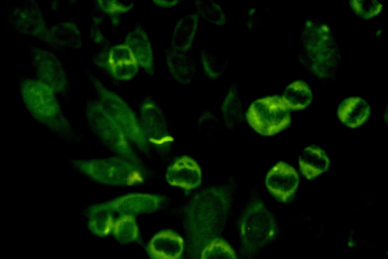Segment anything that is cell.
I'll return each instance as SVG.
<instances>
[{"label": "cell", "mask_w": 388, "mask_h": 259, "mask_svg": "<svg viewBox=\"0 0 388 259\" xmlns=\"http://www.w3.org/2000/svg\"><path fill=\"white\" fill-rule=\"evenodd\" d=\"M229 187L204 189L186 204L183 217L189 259H199L203 247L220 237L231 210L232 195Z\"/></svg>", "instance_id": "cell-1"}, {"label": "cell", "mask_w": 388, "mask_h": 259, "mask_svg": "<svg viewBox=\"0 0 388 259\" xmlns=\"http://www.w3.org/2000/svg\"><path fill=\"white\" fill-rule=\"evenodd\" d=\"M20 90L26 109L37 122L73 145L84 141V135L74 127L52 88L36 78L24 77L20 81Z\"/></svg>", "instance_id": "cell-2"}, {"label": "cell", "mask_w": 388, "mask_h": 259, "mask_svg": "<svg viewBox=\"0 0 388 259\" xmlns=\"http://www.w3.org/2000/svg\"><path fill=\"white\" fill-rule=\"evenodd\" d=\"M298 58L301 63L322 81L334 78L341 53L331 28L317 19H308L300 34Z\"/></svg>", "instance_id": "cell-3"}, {"label": "cell", "mask_w": 388, "mask_h": 259, "mask_svg": "<svg viewBox=\"0 0 388 259\" xmlns=\"http://www.w3.org/2000/svg\"><path fill=\"white\" fill-rule=\"evenodd\" d=\"M69 166L90 181L110 187H130L143 183L151 176L145 164L113 155L100 158H69Z\"/></svg>", "instance_id": "cell-4"}, {"label": "cell", "mask_w": 388, "mask_h": 259, "mask_svg": "<svg viewBox=\"0 0 388 259\" xmlns=\"http://www.w3.org/2000/svg\"><path fill=\"white\" fill-rule=\"evenodd\" d=\"M241 259H256L279 234L274 215L258 196H252L237 220Z\"/></svg>", "instance_id": "cell-5"}, {"label": "cell", "mask_w": 388, "mask_h": 259, "mask_svg": "<svg viewBox=\"0 0 388 259\" xmlns=\"http://www.w3.org/2000/svg\"><path fill=\"white\" fill-rule=\"evenodd\" d=\"M93 85L96 100L115 120L136 151L147 156L151 149L144 137L138 116L126 101L116 92L107 88L94 75L87 72Z\"/></svg>", "instance_id": "cell-6"}, {"label": "cell", "mask_w": 388, "mask_h": 259, "mask_svg": "<svg viewBox=\"0 0 388 259\" xmlns=\"http://www.w3.org/2000/svg\"><path fill=\"white\" fill-rule=\"evenodd\" d=\"M84 113L89 130L104 147L114 155L144 164L122 130L96 98L86 103Z\"/></svg>", "instance_id": "cell-7"}, {"label": "cell", "mask_w": 388, "mask_h": 259, "mask_svg": "<svg viewBox=\"0 0 388 259\" xmlns=\"http://www.w3.org/2000/svg\"><path fill=\"white\" fill-rule=\"evenodd\" d=\"M138 117L151 149L163 160L169 159L174 139L170 133L165 113L152 96L148 95L141 101Z\"/></svg>", "instance_id": "cell-8"}, {"label": "cell", "mask_w": 388, "mask_h": 259, "mask_svg": "<svg viewBox=\"0 0 388 259\" xmlns=\"http://www.w3.org/2000/svg\"><path fill=\"white\" fill-rule=\"evenodd\" d=\"M246 118L249 125L263 136H272L286 128L291 121L290 109L281 97L267 96L250 105Z\"/></svg>", "instance_id": "cell-9"}, {"label": "cell", "mask_w": 388, "mask_h": 259, "mask_svg": "<svg viewBox=\"0 0 388 259\" xmlns=\"http://www.w3.org/2000/svg\"><path fill=\"white\" fill-rule=\"evenodd\" d=\"M31 56L36 78L56 93L67 96L70 85L67 74L58 57L49 50L36 47L31 48Z\"/></svg>", "instance_id": "cell-10"}, {"label": "cell", "mask_w": 388, "mask_h": 259, "mask_svg": "<svg viewBox=\"0 0 388 259\" xmlns=\"http://www.w3.org/2000/svg\"><path fill=\"white\" fill-rule=\"evenodd\" d=\"M8 16L10 23L18 31L41 40L48 28L41 9L33 1H21L12 6Z\"/></svg>", "instance_id": "cell-11"}, {"label": "cell", "mask_w": 388, "mask_h": 259, "mask_svg": "<svg viewBox=\"0 0 388 259\" xmlns=\"http://www.w3.org/2000/svg\"><path fill=\"white\" fill-rule=\"evenodd\" d=\"M107 202L116 215L135 217L156 211L164 204L165 197L156 194L133 192L118 196Z\"/></svg>", "instance_id": "cell-12"}, {"label": "cell", "mask_w": 388, "mask_h": 259, "mask_svg": "<svg viewBox=\"0 0 388 259\" xmlns=\"http://www.w3.org/2000/svg\"><path fill=\"white\" fill-rule=\"evenodd\" d=\"M165 177L169 185L187 192L200 185L202 172L200 165L194 159L183 155L171 161L166 168Z\"/></svg>", "instance_id": "cell-13"}, {"label": "cell", "mask_w": 388, "mask_h": 259, "mask_svg": "<svg viewBox=\"0 0 388 259\" xmlns=\"http://www.w3.org/2000/svg\"><path fill=\"white\" fill-rule=\"evenodd\" d=\"M299 182L296 170L283 162H279L273 166L265 179V185L268 191L282 202L292 199L297 189Z\"/></svg>", "instance_id": "cell-14"}, {"label": "cell", "mask_w": 388, "mask_h": 259, "mask_svg": "<svg viewBox=\"0 0 388 259\" xmlns=\"http://www.w3.org/2000/svg\"><path fill=\"white\" fill-rule=\"evenodd\" d=\"M185 246L184 239L179 234L166 229L151 238L147 250L150 259H181Z\"/></svg>", "instance_id": "cell-15"}, {"label": "cell", "mask_w": 388, "mask_h": 259, "mask_svg": "<svg viewBox=\"0 0 388 259\" xmlns=\"http://www.w3.org/2000/svg\"><path fill=\"white\" fill-rule=\"evenodd\" d=\"M130 50L137 63L147 74L153 76L155 61L149 35L140 23L136 22L133 28L126 34L124 42Z\"/></svg>", "instance_id": "cell-16"}, {"label": "cell", "mask_w": 388, "mask_h": 259, "mask_svg": "<svg viewBox=\"0 0 388 259\" xmlns=\"http://www.w3.org/2000/svg\"><path fill=\"white\" fill-rule=\"evenodd\" d=\"M138 66L131 52L124 44L112 46L106 70L113 77L119 80H129L137 74Z\"/></svg>", "instance_id": "cell-17"}, {"label": "cell", "mask_w": 388, "mask_h": 259, "mask_svg": "<svg viewBox=\"0 0 388 259\" xmlns=\"http://www.w3.org/2000/svg\"><path fill=\"white\" fill-rule=\"evenodd\" d=\"M42 40L56 49H76L82 45L80 31L72 21L60 22L48 28Z\"/></svg>", "instance_id": "cell-18"}, {"label": "cell", "mask_w": 388, "mask_h": 259, "mask_svg": "<svg viewBox=\"0 0 388 259\" xmlns=\"http://www.w3.org/2000/svg\"><path fill=\"white\" fill-rule=\"evenodd\" d=\"M88 230L92 234L105 237L112 234L116 215L107 201L93 203L83 211Z\"/></svg>", "instance_id": "cell-19"}, {"label": "cell", "mask_w": 388, "mask_h": 259, "mask_svg": "<svg viewBox=\"0 0 388 259\" xmlns=\"http://www.w3.org/2000/svg\"><path fill=\"white\" fill-rule=\"evenodd\" d=\"M168 70L178 83L188 84L192 81L196 71L193 59L186 52H181L170 46L164 49Z\"/></svg>", "instance_id": "cell-20"}, {"label": "cell", "mask_w": 388, "mask_h": 259, "mask_svg": "<svg viewBox=\"0 0 388 259\" xmlns=\"http://www.w3.org/2000/svg\"><path fill=\"white\" fill-rule=\"evenodd\" d=\"M370 114V107L368 103L359 97L346 99L340 104L337 116L346 125L355 128L363 124Z\"/></svg>", "instance_id": "cell-21"}, {"label": "cell", "mask_w": 388, "mask_h": 259, "mask_svg": "<svg viewBox=\"0 0 388 259\" xmlns=\"http://www.w3.org/2000/svg\"><path fill=\"white\" fill-rule=\"evenodd\" d=\"M199 22V15L189 13L176 23L171 37L170 47L176 50L187 52L196 36Z\"/></svg>", "instance_id": "cell-22"}, {"label": "cell", "mask_w": 388, "mask_h": 259, "mask_svg": "<svg viewBox=\"0 0 388 259\" xmlns=\"http://www.w3.org/2000/svg\"><path fill=\"white\" fill-rule=\"evenodd\" d=\"M299 164L302 174L307 179H312L328 169L329 160L321 149L309 146L300 155Z\"/></svg>", "instance_id": "cell-23"}, {"label": "cell", "mask_w": 388, "mask_h": 259, "mask_svg": "<svg viewBox=\"0 0 388 259\" xmlns=\"http://www.w3.org/2000/svg\"><path fill=\"white\" fill-rule=\"evenodd\" d=\"M281 98L290 110H301L310 104L313 94L306 82L299 80L286 87Z\"/></svg>", "instance_id": "cell-24"}, {"label": "cell", "mask_w": 388, "mask_h": 259, "mask_svg": "<svg viewBox=\"0 0 388 259\" xmlns=\"http://www.w3.org/2000/svg\"><path fill=\"white\" fill-rule=\"evenodd\" d=\"M225 123L235 125L242 120L243 109L237 84L232 83L229 87L221 105Z\"/></svg>", "instance_id": "cell-25"}, {"label": "cell", "mask_w": 388, "mask_h": 259, "mask_svg": "<svg viewBox=\"0 0 388 259\" xmlns=\"http://www.w3.org/2000/svg\"><path fill=\"white\" fill-rule=\"evenodd\" d=\"M112 234L118 242L123 244L137 240L139 229L135 217L129 214L116 215Z\"/></svg>", "instance_id": "cell-26"}, {"label": "cell", "mask_w": 388, "mask_h": 259, "mask_svg": "<svg viewBox=\"0 0 388 259\" xmlns=\"http://www.w3.org/2000/svg\"><path fill=\"white\" fill-rule=\"evenodd\" d=\"M199 259H238L230 244L221 237L208 242L202 248Z\"/></svg>", "instance_id": "cell-27"}, {"label": "cell", "mask_w": 388, "mask_h": 259, "mask_svg": "<svg viewBox=\"0 0 388 259\" xmlns=\"http://www.w3.org/2000/svg\"><path fill=\"white\" fill-rule=\"evenodd\" d=\"M200 59L205 74L213 80L221 76L228 64L227 60L218 58L214 53L206 49L200 51Z\"/></svg>", "instance_id": "cell-28"}, {"label": "cell", "mask_w": 388, "mask_h": 259, "mask_svg": "<svg viewBox=\"0 0 388 259\" xmlns=\"http://www.w3.org/2000/svg\"><path fill=\"white\" fill-rule=\"evenodd\" d=\"M197 13L208 21L219 26L226 23V16L222 8L213 1L195 2Z\"/></svg>", "instance_id": "cell-29"}, {"label": "cell", "mask_w": 388, "mask_h": 259, "mask_svg": "<svg viewBox=\"0 0 388 259\" xmlns=\"http://www.w3.org/2000/svg\"><path fill=\"white\" fill-rule=\"evenodd\" d=\"M354 12L364 19L370 18L380 13L382 6L376 1L354 0L349 2Z\"/></svg>", "instance_id": "cell-30"}, {"label": "cell", "mask_w": 388, "mask_h": 259, "mask_svg": "<svg viewBox=\"0 0 388 259\" xmlns=\"http://www.w3.org/2000/svg\"><path fill=\"white\" fill-rule=\"evenodd\" d=\"M99 4L111 17H119L123 13L131 10L135 5L134 1H98Z\"/></svg>", "instance_id": "cell-31"}, {"label": "cell", "mask_w": 388, "mask_h": 259, "mask_svg": "<svg viewBox=\"0 0 388 259\" xmlns=\"http://www.w3.org/2000/svg\"><path fill=\"white\" fill-rule=\"evenodd\" d=\"M247 17L248 21L246 26L249 31L252 32L261 22V18L258 14L257 9L255 8H251L249 10Z\"/></svg>", "instance_id": "cell-32"}, {"label": "cell", "mask_w": 388, "mask_h": 259, "mask_svg": "<svg viewBox=\"0 0 388 259\" xmlns=\"http://www.w3.org/2000/svg\"><path fill=\"white\" fill-rule=\"evenodd\" d=\"M156 5L163 8H170L174 6L180 2V0H154L153 1Z\"/></svg>", "instance_id": "cell-33"}]
</instances>
